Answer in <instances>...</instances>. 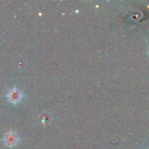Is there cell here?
Returning a JSON list of instances; mask_svg holds the SVG:
<instances>
[{
	"mask_svg": "<svg viewBox=\"0 0 149 149\" xmlns=\"http://www.w3.org/2000/svg\"><path fill=\"white\" fill-rule=\"evenodd\" d=\"M51 115L50 114H48V113H42L41 115H40V117H39V120H40V122L43 124V125H47V124H49L50 122H51Z\"/></svg>",
	"mask_w": 149,
	"mask_h": 149,
	"instance_id": "3957f363",
	"label": "cell"
},
{
	"mask_svg": "<svg viewBox=\"0 0 149 149\" xmlns=\"http://www.w3.org/2000/svg\"><path fill=\"white\" fill-rule=\"evenodd\" d=\"M148 54H149V52H148Z\"/></svg>",
	"mask_w": 149,
	"mask_h": 149,
	"instance_id": "277c9868",
	"label": "cell"
},
{
	"mask_svg": "<svg viewBox=\"0 0 149 149\" xmlns=\"http://www.w3.org/2000/svg\"><path fill=\"white\" fill-rule=\"evenodd\" d=\"M6 98L7 100H9V102H10L11 104H17L19 103L22 99H23V93L22 92L16 88V87H13L11 89H10L7 93H6Z\"/></svg>",
	"mask_w": 149,
	"mask_h": 149,
	"instance_id": "6da1fadb",
	"label": "cell"
},
{
	"mask_svg": "<svg viewBox=\"0 0 149 149\" xmlns=\"http://www.w3.org/2000/svg\"><path fill=\"white\" fill-rule=\"evenodd\" d=\"M20 140L17 134L14 132H8L4 134L3 138V144L8 148H13L16 147L19 143Z\"/></svg>",
	"mask_w": 149,
	"mask_h": 149,
	"instance_id": "7a4b0ae2",
	"label": "cell"
}]
</instances>
